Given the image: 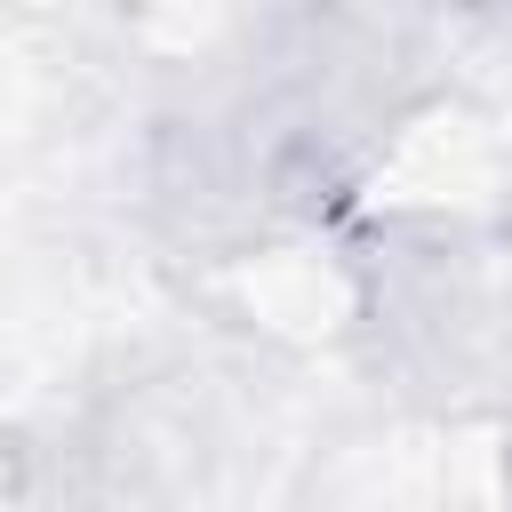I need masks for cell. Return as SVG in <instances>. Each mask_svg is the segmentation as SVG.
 I'll return each instance as SVG.
<instances>
[{
  "label": "cell",
  "mask_w": 512,
  "mask_h": 512,
  "mask_svg": "<svg viewBox=\"0 0 512 512\" xmlns=\"http://www.w3.org/2000/svg\"><path fill=\"white\" fill-rule=\"evenodd\" d=\"M360 328L376 360L408 384H456L480 360L488 336V296H480V256L456 224L400 216L360 248Z\"/></svg>",
  "instance_id": "1"
}]
</instances>
